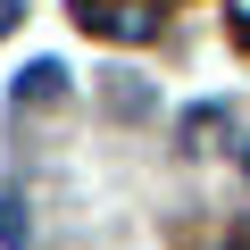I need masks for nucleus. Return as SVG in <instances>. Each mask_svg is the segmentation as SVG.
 <instances>
[]
</instances>
